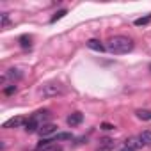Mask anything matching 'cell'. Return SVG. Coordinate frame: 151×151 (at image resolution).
<instances>
[{
	"instance_id": "cell-1",
	"label": "cell",
	"mask_w": 151,
	"mask_h": 151,
	"mask_svg": "<svg viewBox=\"0 0 151 151\" xmlns=\"http://www.w3.org/2000/svg\"><path fill=\"white\" fill-rule=\"evenodd\" d=\"M133 46H135V43H133L132 37H126V36H114V37L109 41L107 50H109L110 53H114V55H123V53L132 52Z\"/></svg>"
},
{
	"instance_id": "cell-2",
	"label": "cell",
	"mask_w": 151,
	"mask_h": 151,
	"mask_svg": "<svg viewBox=\"0 0 151 151\" xmlns=\"http://www.w3.org/2000/svg\"><path fill=\"white\" fill-rule=\"evenodd\" d=\"M45 98H55V96H59V94H62L64 93V89H62V86L60 84H55V82H48V84H45L43 87H41V91H39Z\"/></svg>"
},
{
	"instance_id": "cell-3",
	"label": "cell",
	"mask_w": 151,
	"mask_h": 151,
	"mask_svg": "<svg viewBox=\"0 0 151 151\" xmlns=\"http://www.w3.org/2000/svg\"><path fill=\"white\" fill-rule=\"evenodd\" d=\"M20 126H25V119L22 117V116H16V117H11V119H7L4 124H2V128L4 130H11V128H20Z\"/></svg>"
},
{
	"instance_id": "cell-4",
	"label": "cell",
	"mask_w": 151,
	"mask_h": 151,
	"mask_svg": "<svg viewBox=\"0 0 151 151\" xmlns=\"http://www.w3.org/2000/svg\"><path fill=\"white\" fill-rule=\"evenodd\" d=\"M37 151H62V146L53 140H43L37 146Z\"/></svg>"
},
{
	"instance_id": "cell-5",
	"label": "cell",
	"mask_w": 151,
	"mask_h": 151,
	"mask_svg": "<svg viewBox=\"0 0 151 151\" xmlns=\"http://www.w3.org/2000/svg\"><path fill=\"white\" fill-rule=\"evenodd\" d=\"M82 121H84V114H82V112H73V114H69L68 119H66V123H68L69 126H78Z\"/></svg>"
},
{
	"instance_id": "cell-6",
	"label": "cell",
	"mask_w": 151,
	"mask_h": 151,
	"mask_svg": "<svg viewBox=\"0 0 151 151\" xmlns=\"http://www.w3.org/2000/svg\"><path fill=\"white\" fill-rule=\"evenodd\" d=\"M39 128H41V124L34 119V117H30V119H27L25 121V126H23V130L27 132V133H34V132H39Z\"/></svg>"
},
{
	"instance_id": "cell-7",
	"label": "cell",
	"mask_w": 151,
	"mask_h": 151,
	"mask_svg": "<svg viewBox=\"0 0 151 151\" xmlns=\"http://www.w3.org/2000/svg\"><path fill=\"white\" fill-rule=\"evenodd\" d=\"M57 132V124H52V123H46V124H43L41 128H39V135L41 137H46V135H52V133H55Z\"/></svg>"
},
{
	"instance_id": "cell-8",
	"label": "cell",
	"mask_w": 151,
	"mask_h": 151,
	"mask_svg": "<svg viewBox=\"0 0 151 151\" xmlns=\"http://www.w3.org/2000/svg\"><path fill=\"white\" fill-rule=\"evenodd\" d=\"M50 116H52V112H50V110H39V112H36L32 117H34V119L43 126V124H46L45 121H46V119H50Z\"/></svg>"
},
{
	"instance_id": "cell-9",
	"label": "cell",
	"mask_w": 151,
	"mask_h": 151,
	"mask_svg": "<svg viewBox=\"0 0 151 151\" xmlns=\"http://www.w3.org/2000/svg\"><path fill=\"white\" fill-rule=\"evenodd\" d=\"M86 45H87V48H91V50H94V52H100V53L107 50V48H105V46H103V45H101L98 39H89Z\"/></svg>"
},
{
	"instance_id": "cell-10",
	"label": "cell",
	"mask_w": 151,
	"mask_h": 151,
	"mask_svg": "<svg viewBox=\"0 0 151 151\" xmlns=\"http://www.w3.org/2000/svg\"><path fill=\"white\" fill-rule=\"evenodd\" d=\"M124 142H126L124 146H126V147H130V149H133V151H135V149H139V147H142V142L139 140V137H130V139H126Z\"/></svg>"
},
{
	"instance_id": "cell-11",
	"label": "cell",
	"mask_w": 151,
	"mask_h": 151,
	"mask_svg": "<svg viewBox=\"0 0 151 151\" xmlns=\"http://www.w3.org/2000/svg\"><path fill=\"white\" fill-rule=\"evenodd\" d=\"M139 140L142 142V146H151V130H144L139 135Z\"/></svg>"
},
{
	"instance_id": "cell-12",
	"label": "cell",
	"mask_w": 151,
	"mask_h": 151,
	"mask_svg": "<svg viewBox=\"0 0 151 151\" xmlns=\"http://www.w3.org/2000/svg\"><path fill=\"white\" fill-rule=\"evenodd\" d=\"M135 116L142 121H151V110H147V109H139L135 112Z\"/></svg>"
},
{
	"instance_id": "cell-13",
	"label": "cell",
	"mask_w": 151,
	"mask_h": 151,
	"mask_svg": "<svg viewBox=\"0 0 151 151\" xmlns=\"http://www.w3.org/2000/svg\"><path fill=\"white\" fill-rule=\"evenodd\" d=\"M112 147H114V140L112 139H103L98 151H112Z\"/></svg>"
},
{
	"instance_id": "cell-14",
	"label": "cell",
	"mask_w": 151,
	"mask_h": 151,
	"mask_svg": "<svg viewBox=\"0 0 151 151\" xmlns=\"http://www.w3.org/2000/svg\"><path fill=\"white\" fill-rule=\"evenodd\" d=\"M71 139H73V135H71V133H66V132H62V133H57V135H55L53 142H60V140H71Z\"/></svg>"
},
{
	"instance_id": "cell-15",
	"label": "cell",
	"mask_w": 151,
	"mask_h": 151,
	"mask_svg": "<svg viewBox=\"0 0 151 151\" xmlns=\"http://www.w3.org/2000/svg\"><path fill=\"white\" fill-rule=\"evenodd\" d=\"M30 41H32V39H30L29 36H22V37H20V46L27 50V48H30V46H32V43H30Z\"/></svg>"
},
{
	"instance_id": "cell-16",
	"label": "cell",
	"mask_w": 151,
	"mask_h": 151,
	"mask_svg": "<svg viewBox=\"0 0 151 151\" xmlns=\"http://www.w3.org/2000/svg\"><path fill=\"white\" fill-rule=\"evenodd\" d=\"M151 22V14H147V16H144V18H137L135 22H133V25H137V27H142V25H147Z\"/></svg>"
},
{
	"instance_id": "cell-17",
	"label": "cell",
	"mask_w": 151,
	"mask_h": 151,
	"mask_svg": "<svg viewBox=\"0 0 151 151\" xmlns=\"http://www.w3.org/2000/svg\"><path fill=\"white\" fill-rule=\"evenodd\" d=\"M66 14H68V11H66V9H60V11H57V13H55V16H52V20H50V23H55L57 20H60V18H64Z\"/></svg>"
},
{
	"instance_id": "cell-18",
	"label": "cell",
	"mask_w": 151,
	"mask_h": 151,
	"mask_svg": "<svg viewBox=\"0 0 151 151\" xmlns=\"http://www.w3.org/2000/svg\"><path fill=\"white\" fill-rule=\"evenodd\" d=\"M16 93V86L14 84H9L7 87H4V94L6 96H11V94H14Z\"/></svg>"
},
{
	"instance_id": "cell-19",
	"label": "cell",
	"mask_w": 151,
	"mask_h": 151,
	"mask_svg": "<svg viewBox=\"0 0 151 151\" xmlns=\"http://www.w3.org/2000/svg\"><path fill=\"white\" fill-rule=\"evenodd\" d=\"M2 29H7L9 27V13H2V23H0Z\"/></svg>"
},
{
	"instance_id": "cell-20",
	"label": "cell",
	"mask_w": 151,
	"mask_h": 151,
	"mask_svg": "<svg viewBox=\"0 0 151 151\" xmlns=\"http://www.w3.org/2000/svg\"><path fill=\"white\" fill-rule=\"evenodd\" d=\"M101 128H103V130H114L116 126H114V124H110V123H103V124H101Z\"/></svg>"
},
{
	"instance_id": "cell-21",
	"label": "cell",
	"mask_w": 151,
	"mask_h": 151,
	"mask_svg": "<svg viewBox=\"0 0 151 151\" xmlns=\"http://www.w3.org/2000/svg\"><path fill=\"white\" fill-rule=\"evenodd\" d=\"M119 151H133V149H130V147H126V146H124V147H121Z\"/></svg>"
}]
</instances>
